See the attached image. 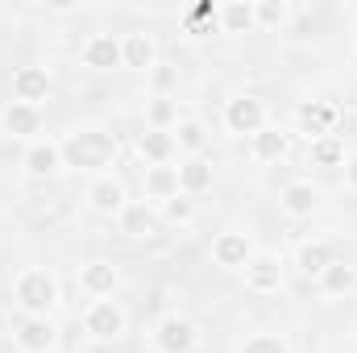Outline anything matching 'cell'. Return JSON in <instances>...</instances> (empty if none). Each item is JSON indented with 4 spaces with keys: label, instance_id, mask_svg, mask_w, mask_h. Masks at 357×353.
I'll return each mask as SVG.
<instances>
[{
    "label": "cell",
    "instance_id": "obj_1",
    "mask_svg": "<svg viewBox=\"0 0 357 353\" xmlns=\"http://www.w3.org/2000/svg\"><path fill=\"white\" fill-rule=\"evenodd\" d=\"M59 154L67 158V167H79V171H88V167H104V163L116 154V142H112L108 133H100V129H88V133H75V137H67V146H63Z\"/></svg>",
    "mask_w": 357,
    "mask_h": 353
},
{
    "label": "cell",
    "instance_id": "obj_2",
    "mask_svg": "<svg viewBox=\"0 0 357 353\" xmlns=\"http://www.w3.org/2000/svg\"><path fill=\"white\" fill-rule=\"evenodd\" d=\"M17 299H21L29 312H46V308L54 303V278H50L46 270H29V274H21V283H17Z\"/></svg>",
    "mask_w": 357,
    "mask_h": 353
},
{
    "label": "cell",
    "instance_id": "obj_3",
    "mask_svg": "<svg viewBox=\"0 0 357 353\" xmlns=\"http://www.w3.org/2000/svg\"><path fill=\"white\" fill-rule=\"evenodd\" d=\"M229 129L233 133H262V100H254V96H241V100H233L229 104Z\"/></svg>",
    "mask_w": 357,
    "mask_h": 353
},
{
    "label": "cell",
    "instance_id": "obj_4",
    "mask_svg": "<svg viewBox=\"0 0 357 353\" xmlns=\"http://www.w3.org/2000/svg\"><path fill=\"white\" fill-rule=\"evenodd\" d=\"M195 345V329L191 320H178V316H167L158 324V350L162 353H187Z\"/></svg>",
    "mask_w": 357,
    "mask_h": 353
},
{
    "label": "cell",
    "instance_id": "obj_5",
    "mask_svg": "<svg viewBox=\"0 0 357 353\" xmlns=\"http://www.w3.org/2000/svg\"><path fill=\"white\" fill-rule=\"evenodd\" d=\"M13 91H17V104H38V100H46L50 80H46L42 67H21L13 75Z\"/></svg>",
    "mask_w": 357,
    "mask_h": 353
},
{
    "label": "cell",
    "instance_id": "obj_6",
    "mask_svg": "<svg viewBox=\"0 0 357 353\" xmlns=\"http://www.w3.org/2000/svg\"><path fill=\"white\" fill-rule=\"evenodd\" d=\"M125 329V316H121V308L116 303H96L88 312V333L91 337H100V341H108V337H116Z\"/></svg>",
    "mask_w": 357,
    "mask_h": 353
},
{
    "label": "cell",
    "instance_id": "obj_7",
    "mask_svg": "<svg viewBox=\"0 0 357 353\" xmlns=\"http://www.w3.org/2000/svg\"><path fill=\"white\" fill-rule=\"evenodd\" d=\"M84 59H88V67H100V71H108V67L125 63V59H121V42H116V38H108V33L91 38L88 50H84Z\"/></svg>",
    "mask_w": 357,
    "mask_h": 353
},
{
    "label": "cell",
    "instance_id": "obj_8",
    "mask_svg": "<svg viewBox=\"0 0 357 353\" xmlns=\"http://www.w3.org/2000/svg\"><path fill=\"white\" fill-rule=\"evenodd\" d=\"M212 254H216L220 266H245V258H250V241H245L241 233H220L216 246H212Z\"/></svg>",
    "mask_w": 357,
    "mask_h": 353
},
{
    "label": "cell",
    "instance_id": "obj_9",
    "mask_svg": "<svg viewBox=\"0 0 357 353\" xmlns=\"http://www.w3.org/2000/svg\"><path fill=\"white\" fill-rule=\"evenodd\" d=\"M245 270H250V287H254V291H278V283H282L278 262H274L270 254H258Z\"/></svg>",
    "mask_w": 357,
    "mask_h": 353
},
{
    "label": "cell",
    "instance_id": "obj_10",
    "mask_svg": "<svg viewBox=\"0 0 357 353\" xmlns=\"http://www.w3.org/2000/svg\"><path fill=\"white\" fill-rule=\"evenodd\" d=\"M17 341H21V350L29 353H42L54 345V329L46 324V320H25L21 324V333H17Z\"/></svg>",
    "mask_w": 357,
    "mask_h": 353
},
{
    "label": "cell",
    "instance_id": "obj_11",
    "mask_svg": "<svg viewBox=\"0 0 357 353\" xmlns=\"http://www.w3.org/2000/svg\"><path fill=\"white\" fill-rule=\"evenodd\" d=\"M4 125H8V133L25 137V133H38L42 117H38V108H33V104H13V108L4 112Z\"/></svg>",
    "mask_w": 357,
    "mask_h": 353
},
{
    "label": "cell",
    "instance_id": "obj_12",
    "mask_svg": "<svg viewBox=\"0 0 357 353\" xmlns=\"http://www.w3.org/2000/svg\"><path fill=\"white\" fill-rule=\"evenodd\" d=\"M282 208H287L291 216H307V212L316 208V191H312L307 183H291V187L282 191Z\"/></svg>",
    "mask_w": 357,
    "mask_h": 353
},
{
    "label": "cell",
    "instance_id": "obj_13",
    "mask_svg": "<svg viewBox=\"0 0 357 353\" xmlns=\"http://www.w3.org/2000/svg\"><path fill=\"white\" fill-rule=\"evenodd\" d=\"M254 154H258L262 163H278V158L287 154V137H282L278 129H262V133H254Z\"/></svg>",
    "mask_w": 357,
    "mask_h": 353
},
{
    "label": "cell",
    "instance_id": "obj_14",
    "mask_svg": "<svg viewBox=\"0 0 357 353\" xmlns=\"http://www.w3.org/2000/svg\"><path fill=\"white\" fill-rule=\"evenodd\" d=\"M328 266H333V250H328L324 241H312V246L299 250V270H303V274H324Z\"/></svg>",
    "mask_w": 357,
    "mask_h": 353
},
{
    "label": "cell",
    "instance_id": "obj_15",
    "mask_svg": "<svg viewBox=\"0 0 357 353\" xmlns=\"http://www.w3.org/2000/svg\"><path fill=\"white\" fill-rule=\"evenodd\" d=\"M121 59H125L129 67H150V63H154V46H150V38H146V33H129V42L121 46Z\"/></svg>",
    "mask_w": 357,
    "mask_h": 353
},
{
    "label": "cell",
    "instance_id": "obj_16",
    "mask_svg": "<svg viewBox=\"0 0 357 353\" xmlns=\"http://www.w3.org/2000/svg\"><path fill=\"white\" fill-rule=\"evenodd\" d=\"M125 233H133V237H150V233H158V220H154V212H150L146 204H133V208H125Z\"/></svg>",
    "mask_w": 357,
    "mask_h": 353
},
{
    "label": "cell",
    "instance_id": "obj_17",
    "mask_svg": "<svg viewBox=\"0 0 357 353\" xmlns=\"http://www.w3.org/2000/svg\"><path fill=\"white\" fill-rule=\"evenodd\" d=\"M146 187H150V195H158V200H175V191H178V171H171V167H150Z\"/></svg>",
    "mask_w": 357,
    "mask_h": 353
},
{
    "label": "cell",
    "instance_id": "obj_18",
    "mask_svg": "<svg viewBox=\"0 0 357 353\" xmlns=\"http://www.w3.org/2000/svg\"><path fill=\"white\" fill-rule=\"evenodd\" d=\"M178 183L187 191H204V187H212V167L204 158H191L187 167H178Z\"/></svg>",
    "mask_w": 357,
    "mask_h": 353
},
{
    "label": "cell",
    "instance_id": "obj_19",
    "mask_svg": "<svg viewBox=\"0 0 357 353\" xmlns=\"http://www.w3.org/2000/svg\"><path fill=\"white\" fill-rule=\"evenodd\" d=\"M25 167H29V175H50V171H59V150L54 146H33L25 154Z\"/></svg>",
    "mask_w": 357,
    "mask_h": 353
},
{
    "label": "cell",
    "instance_id": "obj_20",
    "mask_svg": "<svg viewBox=\"0 0 357 353\" xmlns=\"http://www.w3.org/2000/svg\"><path fill=\"white\" fill-rule=\"evenodd\" d=\"M121 183H112V179H100L96 187H91V204L100 208V212H116L121 208Z\"/></svg>",
    "mask_w": 357,
    "mask_h": 353
},
{
    "label": "cell",
    "instance_id": "obj_21",
    "mask_svg": "<svg viewBox=\"0 0 357 353\" xmlns=\"http://www.w3.org/2000/svg\"><path fill=\"white\" fill-rule=\"evenodd\" d=\"M299 121L312 125V133H324V129L337 121V108H328V104H303V108H299Z\"/></svg>",
    "mask_w": 357,
    "mask_h": 353
},
{
    "label": "cell",
    "instance_id": "obj_22",
    "mask_svg": "<svg viewBox=\"0 0 357 353\" xmlns=\"http://www.w3.org/2000/svg\"><path fill=\"white\" fill-rule=\"evenodd\" d=\"M171 150H175V137H171V133H162V129H154V133H146V137H142V154H146V158H154V163H162Z\"/></svg>",
    "mask_w": 357,
    "mask_h": 353
},
{
    "label": "cell",
    "instance_id": "obj_23",
    "mask_svg": "<svg viewBox=\"0 0 357 353\" xmlns=\"http://www.w3.org/2000/svg\"><path fill=\"white\" fill-rule=\"evenodd\" d=\"M112 283H116V274H112V266H104V262H96L84 270V287L88 291H96V295H104V291H112Z\"/></svg>",
    "mask_w": 357,
    "mask_h": 353
},
{
    "label": "cell",
    "instance_id": "obj_24",
    "mask_svg": "<svg viewBox=\"0 0 357 353\" xmlns=\"http://www.w3.org/2000/svg\"><path fill=\"white\" fill-rule=\"evenodd\" d=\"M254 21H258V17H254L250 4H229V8H225V29H229V33H245Z\"/></svg>",
    "mask_w": 357,
    "mask_h": 353
},
{
    "label": "cell",
    "instance_id": "obj_25",
    "mask_svg": "<svg viewBox=\"0 0 357 353\" xmlns=\"http://www.w3.org/2000/svg\"><path fill=\"white\" fill-rule=\"evenodd\" d=\"M312 158H316L320 167H337V163L345 158V150H341V142H337V137H320V142L312 146Z\"/></svg>",
    "mask_w": 357,
    "mask_h": 353
},
{
    "label": "cell",
    "instance_id": "obj_26",
    "mask_svg": "<svg viewBox=\"0 0 357 353\" xmlns=\"http://www.w3.org/2000/svg\"><path fill=\"white\" fill-rule=\"evenodd\" d=\"M324 287H328V291H349V287H354V270L333 262L328 270H324Z\"/></svg>",
    "mask_w": 357,
    "mask_h": 353
},
{
    "label": "cell",
    "instance_id": "obj_27",
    "mask_svg": "<svg viewBox=\"0 0 357 353\" xmlns=\"http://www.w3.org/2000/svg\"><path fill=\"white\" fill-rule=\"evenodd\" d=\"M178 142H183L187 150H199V146H204V129H199L195 121H187V125H178Z\"/></svg>",
    "mask_w": 357,
    "mask_h": 353
},
{
    "label": "cell",
    "instance_id": "obj_28",
    "mask_svg": "<svg viewBox=\"0 0 357 353\" xmlns=\"http://www.w3.org/2000/svg\"><path fill=\"white\" fill-rule=\"evenodd\" d=\"M241 353H287V350H282L278 337H254V341H245V350Z\"/></svg>",
    "mask_w": 357,
    "mask_h": 353
},
{
    "label": "cell",
    "instance_id": "obj_29",
    "mask_svg": "<svg viewBox=\"0 0 357 353\" xmlns=\"http://www.w3.org/2000/svg\"><path fill=\"white\" fill-rule=\"evenodd\" d=\"M254 17H258V21H266V25H278V21L287 17V8H282V4H274V0H266L262 8H254Z\"/></svg>",
    "mask_w": 357,
    "mask_h": 353
},
{
    "label": "cell",
    "instance_id": "obj_30",
    "mask_svg": "<svg viewBox=\"0 0 357 353\" xmlns=\"http://www.w3.org/2000/svg\"><path fill=\"white\" fill-rule=\"evenodd\" d=\"M167 216H171V220H187V216H191V204H187V200H167Z\"/></svg>",
    "mask_w": 357,
    "mask_h": 353
},
{
    "label": "cell",
    "instance_id": "obj_31",
    "mask_svg": "<svg viewBox=\"0 0 357 353\" xmlns=\"http://www.w3.org/2000/svg\"><path fill=\"white\" fill-rule=\"evenodd\" d=\"M171 117H175V108H171L167 100H158V104H154V125H167Z\"/></svg>",
    "mask_w": 357,
    "mask_h": 353
},
{
    "label": "cell",
    "instance_id": "obj_32",
    "mask_svg": "<svg viewBox=\"0 0 357 353\" xmlns=\"http://www.w3.org/2000/svg\"><path fill=\"white\" fill-rule=\"evenodd\" d=\"M175 84V71H158V88H171Z\"/></svg>",
    "mask_w": 357,
    "mask_h": 353
},
{
    "label": "cell",
    "instance_id": "obj_33",
    "mask_svg": "<svg viewBox=\"0 0 357 353\" xmlns=\"http://www.w3.org/2000/svg\"><path fill=\"white\" fill-rule=\"evenodd\" d=\"M349 183H354V187H357V158H354V163H349Z\"/></svg>",
    "mask_w": 357,
    "mask_h": 353
}]
</instances>
